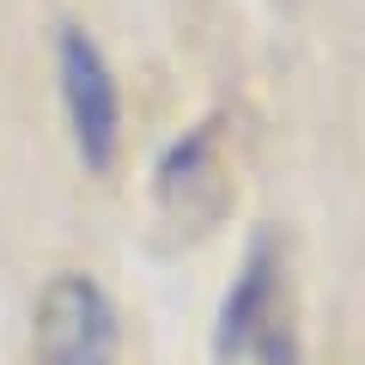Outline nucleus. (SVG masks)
Segmentation results:
<instances>
[{
  "mask_svg": "<svg viewBox=\"0 0 365 365\" xmlns=\"http://www.w3.org/2000/svg\"><path fill=\"white\" fill-rule=\"evenodd\" d=\"M213 359L299 365V341H292V317H287V268H280L274 237H256L237 262L232 287L220 299V323H213Z\"/></svg>",
  "mask_w": 365,
  "mask_h": 365,
  "instance_id": "f257e3e1",
  "label": "nucleus"
},
{
  "mask_svg": "<svg viewBox=\"0 0 365 365\" xmlns=\"http://www.w3.org/2000/svg\"><path fill=\"white\" fill-rule=\"evenodd\" d=\"M31 353L37 365H122L116 299L79 268L49 274L31 311Z\"/></svg>",
  "mask_w": 365,
  "mask_h": 365,
  "instance_id": "f03ea898",
  "label": "nucleus"
},
{
  "mask_svg": "<svg viewBox=\"0 0 365 365\" xmlns=\"http://www.w3.org/2000/svg\"><path fill=\"white\" fill-rule=\"evenodd\" d=\"M55 73H61V110H67L73 153L86 158V170H110L122 146V91H116L104 49L86 31L67 25L61 43H55Z\"/></svg>",
  "mask_w": 365,
  "mask_h": 365,
  "instance_id": "7ed1b4c3",
  "label": "nucleus"
},
{
  "mask_svg": "<svg viewBox=\"0 0 365 365\" xmlns=\"http://www.w3.org/2000/svg\"><path fill=\"white\" fill-rule=\"evenodd\" d=\"M158 201L189 225H207L225 207V165H220L213 122H201V128H189L182 140L165 146V158H158Z\"/></svg>",
  "mask_w": 365,
  "mask_h": 365,
  "instance_id": "20e7f679",
  "label": "nucleus"
}]
</instances>
